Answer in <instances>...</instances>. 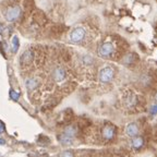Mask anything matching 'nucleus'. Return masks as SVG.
<instances>
[{"label": "nucleus", "mask_w": 157, "mask_h": 157, "mask_svg": "<svg viewBox=\"0 0 157 157\" xmlns=\"http://www.w3.org/2000/svg\"><path fill=\"white\" fill-rule=\"evenodd\" d=\"M115 71L111 67H104L99 71V81L102 83H109L114 78Z\"/></svg>", "instance_id": "nucleus-1"}, {"label": "nucleus", "mask_w": 157, "mask_h": 157, "mask_svg": "<svg viewBox=\"0 0 157 157\" xmlns=\"http://www.w3.org/2000/svg\"><path fill=\"white\" fill-rule=\"evenodd\" d=\"M114 51H115V47H114V45H112L111 43H109V41L103 43L98 48V55L100 57H103V58L110 57V56L114 54Z\"/></svg>", "instance_id": "nucleus-2"}, {"label": "nucleus", "mask_w": 157, "mask_h": 157, "mask_svg": "<svg viewBox=\"0 0 157 157\" xmlns=\"http://www.w3.org/2000/svg\"><path fill=\"white\" fill-rule=\"evenodd\" d=\"M85 34H86L85 33V29L83 27H81V26L75 27L70 33V41L72 43H74V44H78V43H81L84 39Z\"/></svg>", "instance_id": "nucleus-3"}, {"label": "nucleus", "mask_w": 157, "mask_h": 157, "mask_svg": "<svg viewBox=\"0 0 157 157\" xmlns=\"http://www.w3.org/2000/svg\"><path fill=\"white\" fill-rule=\"evenodd\" d=\"M21 15V8L19 6H12L11 8H9L6 12V19L9 22H13Z\"/></svg>", "instance_id": "nucleus-4"}, {"label": "nucleus", "mask_w": 157, "mask_h": 157, "mask_svg": "<svg viewBox=\"0 0 157 157\" xmlns=\"http://www.w3.org/2000/svg\"><path fill=\"white\" fill-rule=\"evenodd\" d=\"M102 134H103V137L105 140L110 141L116 135V129H115V127L110 125V124H107V125H105L103 128Z\"/></svg>", "instance_id": "nucleus-5"}, {"label": "nucleus", "mask_w": 157, "mask_h": 157, "mask_svg": "<svg viewBox=\"0 0 157 157\" xmlns=\"http://www.w3.org/2000/svg\"><path fill=\"white\" fill-rule=\"evenodd\" d=\"M34 60V53L31 49L25 50L21 56V64L22 66H29Z\"/></svg>", "instance_id": "nucleus-6"}, {"label": "nucleus", "mask_w": 157, "mask_h": 157, "mask_svg": "<svg viewBox=\"0 0 157 157\" xmlns=\"http://www.w3.org/2000/svg\"><path fill=\"white\" fill-rule=\"evenodd\" d=\"M66 70L62 68V67H58L54 70L53 73V78L56 82H62L64 78H66Z\"/></svg>", "instance_id": "nucleus-7"}, {"label": "nucleus", "mask_w": 157, "mask_h": 157, "mask_svg": "<svg viewBox=\"0 0 157 157\" xmlns=\"http://www.w3.org/2000/svg\"><path fill=\"white\" fill-rule=\"evenodd\" d=\"M125 133L127 135H129L130 137H137L139 134V125L135 122H131L125 127Z\"/></svg>", "instance_id": "nucleus-8"}, {"label": "nucleus", "mask_w": 157, "mask_h": 157, "mask_svg": "<svg viewBox=\"0 0 157 157\" xmlns=\"http://www.w3.org/2000/svg\"><path fill=\"white\" fill-rule=\"evenodd\" d=\"M131 145H132L133 149H142V146L144 145V140L142 137H132V141H131Z\"/></svg>", "instance_id": "nucleus-9"}, {"label": "nucleus", "mask_w": 157, "mask_h": 157, "mask_svg": "<svg viewBox=\"0 0 157 157\" xmlns=\"http://www.w3.org/2000/svg\"><path fill=\"white\" fill-rule=\"evenodd\" d=\"M25 85H26V88H27L29 91H33V90H35V88L37 87L38 80L35 78H29L25 81Z\"/></svg>", "instance_id": "nucleus-10"}, {"label": "nucleus", "mask_w": 157, "mask_h": 157, "mask_svg": "<svg viewBox=\"0 0 157 157\" xmlns=\"http://www.w3.org/2000/svg\"><path fill=\"white\" fill-rule=\"evenodd\" d=\"M58 141L62 145H71L72 143H73V137H68L67 134L62 133V134H60V135L58 137Z\"/></svg>", "instance_id": "nucleus-11"}, {"label": "nucleus", "mask_w": 157, "mask_h": 157, "mask_svg": "<svg viewBox=\"0 0 157 157\" xmlns=\"http://www.w3.org/2000/svg\"><path fill=\"white\" fill-rule=\"evenodd\" d=\"M76 132H78V129H76V127L75 125H68L66 129H64V131H63V133L64 134H67L68 137H71L74 139V137L76 135Z\"/></svg>", "instance_id": "nucleus-12"}, {"label": "nucleus", "mask_w": 157, "mask_h": 157, "mask_svg": "<svg viewBox=\"0 0 157 157\" xmlns=\"http://www.w3.org/2000/svg\"><path fill=\"white\" fill-rule=\"evenodd\" d=\"M11 49H12L13 53H17L18 49H19V38L17 36H14L11 41Z\"/></svg>", "instance_id": "nucleus-13"}, {"label": "nucleus", "mask_w": 157, "mask_h": 157, "mask_svg": "<svg viewBox=\"0 0 157 157\" xmlns=\"http://www.w3.org/2000/svg\"><path fill=\"white\" fill-rule=\"evenodd\" d=\"M82 62L84 64H86V66H90V64H92L94 62V59L90 55H84L82 57Z\"/></svg>", "instance_id": "nucleus-14"}, {"label": "nucleus", "mask_w": 157, "mask_h": 157, "mask_svg": "<svg viewBox=\"0 0 157 157\" xmlns=\"http://www.w3.org/2000/svg\"><path fill=\"white\" fill-rule=\"evenodd\" d=\"M133 58H134V55L128 54L123 58V63H125V64H130V63H132V62L134 61V59Z\"/></svg>", "instance_id": "nucleus-15"}, {"label": "nucleus", "mask_w": 157, "mask_h": 157, "mask_svg": "<svg viewBox=\"0 0 157 157\" xmlns=\"http://www.w3.org/2000/svg\"><path fill=\"white\" fill-rule=\"evenodd\" d=\"M19 97H20V94H19L18 92L13 91V90H11V91H10V98L12 99V100H14V102H18V100H19Z\"/></svg>", "instance_id": "nucleus-16"}, {"label": "nucleus", "mask_w": 157, "mask_h": 157, "mask_svg": "<svg viewBox=\"0 0 157 157\" xmlns=\"http://www.w3.org/2000/svg\"><path fill=\"white\" fill-rule=\"evenodd\" d=\"M125 103H127V105H129V106H130V105L132 106V105L135 104V97H134L132 94H131V95H129L128 98L125 99Z\"/></svg>", "instance_id": "nucleus-17"}, {"label": "nucleus", "mask_w": 157, "mask_h": 157, "mask_svg": "<svg viewBox=\"0 0 157 157\" xmlns=\"http://www.w3.org/2000/svg\"><path fill=\"white\" fill-rule=\"evenodd\" d=\"M149 114H151L152 116L157 115V104H154L153 106H151V108H149Z\"/></svg>", "instance_id": "nucleus-18"}, {"label": "nucleus", "mask_w": 157, "mask_h": 157, "mask_svg": "<svg viewBox=\"0 0 157 157\" xmlns=\"http://www.w3.org/2000/svg\"><path fill=\"white\" fill-rule=\"evenodd\" d=\"M61 157H74V155L72 151H64V152H62Z\"/></svg>", "instance_id": "nucleus-19"}, {"label": "nucleus", "mask_w": 157, "mask_h": 157, "mask_svg": "<svg viewBox=\"0 0 157 157\" xmlns=\"http://www.w3.org/2000/svg\"><path fill=\"white\" fill-rule=\"evenodd\" d=\"M6 131V129H4V124L0 121V133H4Z\"/></svg>", "instance_id": "nucleus-20"}, {"label": "nucleus", "mask_w": 157, "mask_h": 157, "mask_svg": "<svg viewBox=\"0 0 157 157\" xmlns=\"http://www.w3.org/2000/svg\"><path fill=\"white\" fill-rule=\"evenodd\" d=\"M0 144H6V141L4 139H0Z\"/></svg>", "instance_id": "nucleus-21"}, {"label": "nucleus", "mask_w": 157, "mask_h": 157, "mask_svg": "<svg viewBox=\"0 0 157 157\" xmlns=\"http://www.w3.org/2000/svg\"><path fill=\"white\" fill-rule=\"evenodd\" d=\"M155 100H156V104H157V95H156V97H155Z\"/></svg>", "instance_id": "nucleus-22"}]
</instances>
